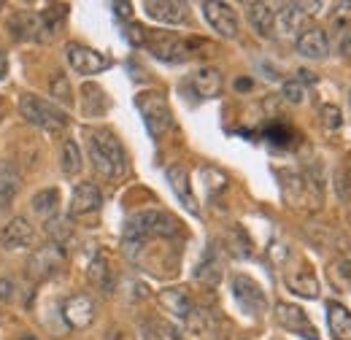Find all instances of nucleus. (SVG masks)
<instances>
[{
    "label": "nucleus",
    "mask_w": 351,
    "mask_h": 340,
    "mask_svg": "<svg viewBox=\"0 0 351 340\" xmlns=\"http://www.w3.org/2000/svg\"><path fill=\"white\" fill-rule=\"evenodd\" d=\"M49 89H51V97L60 103V106H73V89H71V82L65 73H54L49 79Z\"/></svg>",
    "instance_id": "obj_30"
},
{
    "label": "nucleus",
    "mask_w": 351,
    "mask_h": 340,
    "mask_svg": "<svg viewBox=\"0 0 351 340\" xmlns=\"http://www.w3.org/2000/svg\"><path fill=\"white\" fill-rule=\"evenodd\" d=\"M89 160L95 170L106 178H122L128 173V154L122 141L111 130H95L89 132Z\"/></svg>",
    "instance_id": "obj_2"
},
{
    "label": "nucleus",
    "mask_w": 351,
    "mask_h": 340,
    "mask_svg": "<svg viewBox=\"0 0 351 340\" xmlns=\"http://www.w3.org/2000/svg\"><path fill=\"white\" fill-rule=\"evenodd\" d=\"M249 86H252V82H246V79H243V82H238V89H249Z\"/></svg>",
    "instance_id": "obj_39"
},
{
    "label": "nucleus",
    "mask_w": 351,
    "mask_h": 340,
    "mask_svg": "<svg viewBox=\"0 0 351 340\" xmlns=\"http://www.w3.org/2000/svg\"><path fill=\"white\" fill-rule=\"evenodd\" d=\"M281 95H284L289 103H303V100H306V86H303L300 79H292V82H287V84H284Z\"/></svg>",
    "instance_id": "obj_32"
},
{
    "label": "nucleus",
    "mask_w": 351,
    "mask_h": 340,
    "mask_svg": "<svg viewBox=\"0 0 351 340\" xmlns=\"http://www.w3.org/2000/svg\"><path fill=\"white\" fill-rule=\"evenodd\" d=\"M82 95H84V114L87 117H95V114H103L108 108V100H106V92L95 84H84L82 86Z\"/></svg>",
    "instance_id": "obj_28"
},
{
    "label": "nucleus",
    "mask_w": 351,
    "mask_h": 340,
    "mask_svg": "<svg viewBox=\"0 0 351 340\" xmlns=\"http://www.w3.org/2000/svg\"><path fill=\"white\" fill-rule=\"evenodd\" d=\"M200 281H206V284H217L221 276V265L219 262H203L200 267H197V273H195Z\"/></svg>",
    "instance_id": "obj_33"
},
{
    "label": "nucleus",
    "mask_w": 351,
    "mask_h": 340,
    "mask_svg": "<svg viewBox=\"0 0 351 340\" xmlns=\"http://www.w3.org/2000/svg\"><path fill=\"white\" fill-rule=\"evenodd\" d=\"M8 30L14 33V38H33L36 33H38V16H33V14H27V11H19L11 22H8Z\"/></svg>",
    "instance_id": "obj_26"
},
{
    "label": "nucleus",
    "mask_w": 351,
    "mask_h": 340,
    "mask_svg": "<svg viewBox=\"0 0 351 340\" xmlns=\"http://www.w3.org/2000/svg\"><path fill=\"white\" fill-rule=\"evenodd\" d=\"M160 305H162L173 319H178L181 324H186V321L195 316V311H197V302L189 295V289H184V287L162 289V292H160Z\"/></svg>",
    "instance_id": "obj_13"
},
{
    "label": "nucleus",
    "mask_w": 351,
    "mask_h": 340,
    "mask_svg": "<svg viewBox=\"0 0 351 340\" xmlns=\"http://www.w3.org/2000/svg\"><path fill=\"white\" fill-rule=\"evenodd\" d=\"M65 5H57V8H46L38 14V33H46V38L57 36L60 27L65 25Z\"/></svg>",
    "instance_id": "obj_25"
},
{
    "label": "nucleus",
    "mask_w": 351,
    "mask_h": 340,
    "mask_svg": "<svg viewBox=\"0 0 351 340\" xmlns=\"http://www.w3.org/2000/svg\"><path fill=\"white\" fill-rule=\"evenodd\" d=\"M249 25L260 38H270L276 25V8L270 3H249Z\"/></svg>",
    "instance_id": "obj_22"
},
{
    "label": "nucleus",
    "mask_w": 351,
    "mask_h": 340,
    "mask_svg": "<svg viewBox=\"0 0 351 340\" xmlns=\"http://www.w3.org/2000/svg\"><path fill=\"white\" fill-rule=\"evenodd\" d=\"M308 8H311V3H284V5L276 11V25H273V30H276L278 36H300L308 22V14H311Z\"/></svg>",
    "instance_id": "obj_11"
},
{
    "label": "nucleus",
    "mask_w": 351,
    "mask_h": 340,
    "mask_svg": "<svg viewBox=\"0 0 351 340\" xmlns=\"http://www.w3.org/2000/svg\"><path fill=\"white\" fill-rule=\"evenodd\" d=\"M284 178V195L295 208L316 211L322 206V184L306 173H281Z\"/></svg>",
    "instance_id": "obj_5"
},
{
    "label": "nucleus",
    "mask_w": 351,
    "mask_h": 340,
    "mask_svg": "<svg viewBox=\"0 0 351 340\" xmlns=\"http://www.w3.org/2000/svg\"><path fill=\"white\" fill-rule=\"evenodd\" d=\"M327 324L335 340H351V311L341 302H327Z\"/></svg>",
    "instance_id": "obj_23"
},
{
    "label": "nucleus",
    "mask_w": 351,
    "mask_h": 340,
    "mask_svg": "<svg viewBox=\"0 0 351 340\" xmlns=\"http://www.w3.org/2000/svg\"><path fill=\"white\" fill-rule=\"evenodd\" d=\"M19 114L36 125V127H44L49 132H60L68 125V114L57 106V103H49L44 97H36V95H22L19 97Z\"/></svg>",
    "instance_id": "obj_3"
},
{
    "label": "nucleus",
    "mask_w": 351,
    "mask_h": 340,
    "mask_svg": "<svg viewBox=\"0 0 351 340\" xmlns=\"http://www.w3.org/2000/svg\"><path fill=\"white\" fill-rule=\"evenodd\" d=\"M287 287L295 292V295H303V298H319V281H316V273L311 270V265L300 259V267L298 270H289L287 273Z\"/></svg>",
    "instance_id": "obj_21"
},
{
    "label": "nucleus",
    "mask_w": 351,
    "mask_h": 340,
    "mask_svg": "<svg viewBox=\"0 0 351 340\" xmlns=\"http://www.w3.org/2000/svg\"><path fill=\"white\" fill-rule=\"evenodd\" d=\"M65 57H68V65L79 76H95V73H103V71L111 68V60L103 51L84 46V43H68L65 46Z\"/></svg>",
    "instance_id": "obj_6"
},
{
    "label": "nucleus",
    "mask_w": 351,
    "mask_h": 340,
    "mask_svg": "<svg viewBox=\"0 0 351 340\" xmlns=\"http://www.w3.org/2000/svg\"><path fill=\"white\" fill-rule=\"evenodd\" d=\"M60 162H62V173H65V175H76V173L82 170V149H79V143H76L73 138H65Z\"/></svg>",
    "instance_id": "obj_27"
},
{
    "label": "nucleus",
    "mask_w": 351,
    "mask_h": 340,
    "mask_svg": "<svg viewBox=\"0 0 351 340\" xmlns=\"http://www.w3.org/2000/svg\"><path fill=\"white\" fill-rule=\"evenodd\" d=\"M189 84L195 89V95L200 97V100H211V97H217L221 92V73L217 68H211V65H206V68H197L195 73H192V79H189Z\"/></svg>",
    "instance_id": "obj_20"
},
{
    "label": "nucleus",
    "mask_w": 351,
    "mask_h": 340,
    "mask_svg": "<svg viewBox=\"0 0 351 340\" xmlns=\"http://www.w3.org/2000/svg\"><path fill=\"white\" fill-rule=\"evenodd\" d=\"M143 46L162 62H184L192 54V46L181 38H176L171 33H146Z\"/></svg>",
    "instance_id": "obj_7"
},
{
    "label": "nucleus",
    "mask_w": 351,
    "mask_h": 340,
    "mask_svg": "<svg viewBox=\"0 0 351 340\" xmlns=\"http://www.w3.org/2000/svg\"><path fill=\"white\" fill-rule=\"evenodd\" d=\"M30 206H33V211L38 213V216H51V213H57V206H60V192L57 189H41V192H36L33 195V200H30Z\"/></svg>",
    "instance_id": "obj_29"
},
{
    "label": "nucleus",
    "mask_w": 351,
    "mask_h": 340,
    "mask_svg": "<svg viewBox=\"0 0 351 340\" xmlns=\"http://www.w3.org/2000/svg\"><path fill=\"white\" fill-rule=\"evenodd\" d=\"M203 16L221 38H235L238 36V14L230 3H219V0L203 3Z\"/></svg>",
    "instance_id": "obj_10"
},
{
    "label": "nucleus",
    "mask_w": 351,
    "mask_h": 340,
    "mask_svg": "<svg viewBox=\"0 0 351 340\" xmlns=\"http://www.w3.org/2000/svg\"><path fill=\"white\" fill-rule=\"evenodd\" d=\"M146 16H152L154 22L162 25H184L186 22V5L176 3V0H149L143 3Z\"/></svg>",
    "instance_id": "obj_17"
},
{
    "label": "nucleus",
    "mask_w": 351,
    "mask_h": 340,
    "mask_svg": "<svg viewBox=\"0 0 351 340\" xmlns=\"http://www.w3.org/2000/svg\"><path fill=\"white\" fill-rule=\"evenodd\" d=\"M5 73H8V57L0 51V82L5 79Z\"/></svg>",
    "instance_id": "obj_38"
},
{
    "label": "nucleus",
    "mask_w": 351,
    "mask_h": 340,
    "mask_svg": "<svg viewBox=\"0 0 351 340\" xmlns=\"http://www.w3.org/2000/svg\"><path fill=\"white\" fill-rule=\"evenodd\" d=\"M95 300L89 295H71L62 302V319L71 330H87L95 321Z\"/></svg>",
    "instance_id": "obj_12"
},
{
    "label": "nucleus",
    "mask_w": 351,
    "mask_h": 340,
    "mask_svg": "<svg viewBox=\"0 0 351 340\" xmlns=\"http://www.w3.org/2000/svg\"><path fill=\"white\" fill-rule=\"evenodd\" d=\"M165 178L171 184V189L176 192V197L186 206V211L197 213V200H195V192H192V184H189V173L184 165H171L165 170Z\"/></svg>",
    "instance_id": "obj_19"
},
{
    "label": "nucleus",
    "mask_w": 351,
    "mask_h": 340,
    "mask_svg": "<svg viewBox=\"0 0 351 340\" xmlns=\"http://www.w3.org/2000/svg\"><path fill=\"white\" fill-rule=\"evenodd\" d=\"M114 278H117V273H114V267H111V262L106 259V256H95L92 259V265H89V281L100 289V292H111L114 289Z\"/></svg>",
    "instance_id": "obj_24"
},
{
    "label": "nucleus",
    "mask_w": 351,
    "mask_h": 340,
    "mask_svg": "<svg viewBox=\"0 0 351 340\" xmlns=\"http://www.w3.org/2000/svg\"><path fill=\"white\" fill-rule=\"evenodd\" d=\"M319 117H322V125H324L327 130H338V127H341V111H338L335 106H322Z\"/></svg>",
    "instance_id": "obj_34"
},
{
    "label": "nucleus",
    "mask_w": 351,
    "mask_h": 340,
    "mask_svg": "<svg viewBox=\"0 0 351 340\" xmlns=\"http://www.w3.org/2000/svg\"><path fill=\"white\" fill-rule=\"evenodd\" d=\"M135 106L146 122V130L152 132V138H162L171 125H173V114L168 108V100L162 92H141L135 97Z\"/></svg>",
    "instance_id": "obj_4"
},
{
    "label": "nucleus",
    "mask_w": 351,
    "mask_h": 340,
    "mask_svg": "<svg viewBox=\"0 0 351 340\" xmlns=\"http://www.w3.org/2000/svg\"><path fill=\"white\" fill-rule=\"evenodd\" d=\"M19 340H38V338H36V335H27V332H25V335H22Z\"/></svg>",
    "instance_id": "obj_40"
},
{
    "label": "nucleus",
    "mask_w": 351,
    "mask_h": 340,
    "mask_svg": "<svg viewBox=\"0 0 351 340\" xmlns=\"http://www.w3.org/2000/svg\"><path fill=\"white\" fill-rule=\"evenodd\" d=\"M62 265H65V252H62V246H60L57 241L41 246V249L33 254V259H30V270H36L38 278H46V276L57 273Z\"/></svg>",
    "instance_id": "obj_16"
},
{
    "label": "nucleus",
    "mask_w": 351,
    "mask_h": 340,
    "mask_svg": "<svg viewBox=\"0 0 351 340\" xmlns=\"http://www.w3.org/2000/svg\"><path fill=\"white\" fill-rule=\"evenodd\" d=\"M232 298L241 305V311H246L252 316H260V313H265V308H267V298H265L263 287L254 278L243 276V273L232 276Z\"/></svg>",
    "instance_id": "obj_8"
},
{
    "label": "nucleus",
    "mask_w": 351,
    "mask_h": 340,
    "mask_svg": "<svg viewBox=\"0 0 351 340\" xmlns=\"http://www.w3.org/2000/svg\"><path fill=\"white\" fill-rule=\"evenodd\" d=\"M178 232H181V224L171 213L154 211V208L132 213L128 219V227H125V252L135 254L149 238H173Z\"/></svg>",
    "instance_id": "obj_1"
},
{
    "label": "nucleus",
    "mask_w": 351,
    "mask_h": 340,
    "mask_svg": "<svg viewBox=\"0 0 351 340\" xmlns=\"http://www.w3.org/2000/svg\"><path fill=\"white\" fill-rule=\"evenodd\" d=\"M0 300H3V302H11V300H14V281L0 278Z\"/></svg>",
    "instance_id": "obj_35"
},
{
    "label": "nucleus",
    "mask_w": 351,
    "mask_h": 340,
    "mask_svg": "<svg viewBox=\"0 0 351 340\" xmlns=\"http://www.w3.org/2000/svg\"><path fill=\"white\" fill-rule=\"evenodd\" d=\"M0 8H3V0H0Z\"/></svg>",
    "instance_id": "obj_41"
},
{
    "label": "nucleus",
    "mask_w": 351,
    "mask_h": 340,
    "mask_svg": "<svg viewBox=\"0 0 351 340\" xmlns=\"http://www.w3.org/2000/svg\"><path fill=\"white\" fill-rule=\"evenodd\" d=\"M33 241H36V232H33V224H30L25 216H14V219L5 221V227L0 230V243H3V249H8V252L27 249V246H33Z\"/></svg>",
    "instance_id": "obj_14"
},
{
    "label": "nucleus",
    "mask_w": 351,
    "mask_h": 340,
    "mask_svg": "<svg viewBox=\"0 0 351 340\" xmlns=\"http://www.w3.org/2000/svg\"><path fill=\"white\" fill-rule=\"evenodd\" d=\"M349 100H351V92H349Z\"/></svg>",
    "instance_id": "obj_42"
},
{
    "label": "nucleus",
    "mask_w": 351,
    "mask_h": 340,
    "mask_svg": "<svg viewBox=\"0 0 351 340\" xmlns=\"http://www.w3.org/2000/svg\"><path fill=\"white\" fill-rule=\"evenodd\" d=\"M335 273H338L346 284H351V259H341V262L335 265Z\"/></svg>",
    "instance_id": "obj_36"
},
{
    "label": "nucleus",
    "mask_w": 351,
    "mask_h": 340,
    "mask_svg": "<svg viewBox=\"0 0 351 340\" xmlns=\"http://www.w3.org/2000/svg\"><path fill=\"white\" fill-rule=\"evenodd\" d=\"M117 16H130V3H114Z\"/></svg>",
    "instance_id": "obj_37"
},
{
    "label": "nucleus",
    "mask_w": 351,
    "mask_h": 340,
    "mask_svg": "<svg viewBox=\"0 0 351 340\" xmlns=\"http://www.w3.org/2000/svg\"><path fill=\"white\" fill-rule=\"evenodd\" d=\"M103 206V192L97 184L92 181H82L76 184L73 195H71V213L73 216H87V213H95Z\"/></svg>",
    "instance_id": "obj_15"
},
{
    "label": "nucleus",
    "mask_w": 351,
    "mask_h": 340,
    "mask_svg": "<svg viewBox=\"0 0 351 340\" xmlns=\"http://www.w3.org/2000/svg\"><path fill=\"white\" fill-rule=\"evenodd\" d=\"M298 51L308 60H324L330 54V38L322 27H308L298 36Z\"/></svg>",
    "instance_id": "obj_18"
},
{
    "label": "nucleus",
    "mask_w": 351,
    "mask_h": 340,
    "mask_svg": "<svg viewBox=\"0 0 351 340\" xmlns=\"http://www.w3.org/2000/svg\"><path fill=\"white\" fill-rule=\"evenodd\" d=\"M276 321H278L287 332H292V335H300V338H306V340H319L316 338L313 324H311V319H308V313L300 305L278 302V305H276Z\"/></svg>",
    "instance_id": "obj_9"
},
{
    "label": "nucleus",
    "mask_w": 351,
    "mask_h": 340,
    "mask_svg": "<svg viewBox=\"0 0 351 340\" xmlns=\"http://www.w3.org/2000/svg\"><path fill=\"white\" fill-rule=\"evenodd\" d=\"M16 192H19V178H16L11 170H5V173L0 175V211H5V208L14 203Z\"/></svg>",
    "instance_id": "obj_31"
}]
</instances>
